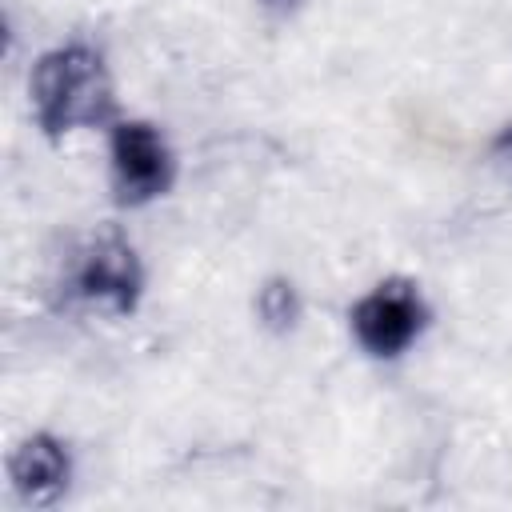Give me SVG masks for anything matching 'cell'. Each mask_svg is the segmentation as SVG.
Wrapping results in <instances>:
<instances>
[{"label": "cell", "instance_id": "8992f818", "mask_svg": "<svg viewBox=\"0 0 512 512\" xmlns=\"http://www.w3.org/2000/svg\"><path fill=\"white\" fill-rule=\"evenodd\" d=\"M256 308H260V316L272 328H292V320H296V292H292V284L268 280L264 292H260V300H256Z\"/></svg>", "mask_w": 512, "mask_h": 512}, {"label": "cell", "instance_id": "277c9868", "mask_svg": "<svg viewBox=\"0 0 512 512\" xmlns=\"http://www.w3.org/2000/svg\"><path fill=\"white\" fill-rule=\"evenodd\" d=\"M140 260L132 252L128 240L120 236H96L84 256H80V268H76V292L100 308H112V312H132L136 300H140Z\"/></svg>", "mask_w": 512, "mask_h": 512}, {"label": "cell", "instance_id": "6da1fadb", "mask_svg": "<svg viewBox=\"0 0 512 512\" xmlns=\"http://www.w3.org/2000/svg\"><path fill=\"white\" fill-rule=\"evenodd\" d=\"M32 112L48 136L92 128L112 112V84L100 52L84 44L52 48L32 68Z\"/></svg>", "mask_w": 512, "mask_h": 512}, {"label": "cell", "instance_id": "5b68a950", "mask_svg": "<svg viewBox=\"0 0 512 512\" xmlns=\"http://www.w3.org/2000/svg\"><path fill=\"white\" fill-rule=\"evenodd\" d=\"M8 476L24 504H52L68 484V452L52 436L36 432L12 452Z\"/></svg>", "mask_w": 512, "mask_h": 512}, {"label": "cell", "instance_id": "7a4b0ae2", "mask_svg": "<svg viewBox=\"0 0 512 512\" xmlns=\"http://www.w3.org/2000/svg\"><path fill=\"white\" fill-rule=\"evenodd\" d=\"M172 184V152L164 136L144 124L128 120L112 132V188L120 204H148L164 196Z\"/></svg>", "mask_w": 512, "mask_h": 512}, {"label": "cell", "instance_id": "3957f363", "mask_svg": "<svg viewBox=\"0 0 512 512\" xmlns=\"http://www.w3.org/2000/svg\"><path fill=\"white\" fill-rule=\"evenodd\" d=\"M424 300L412 284L388 280L376 284L356 308H352V332L372 356H400L424 328Z\"/></svg>", "mask_w": 512, "mask_h": 512}]
</instances>
